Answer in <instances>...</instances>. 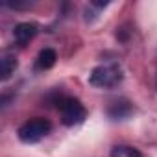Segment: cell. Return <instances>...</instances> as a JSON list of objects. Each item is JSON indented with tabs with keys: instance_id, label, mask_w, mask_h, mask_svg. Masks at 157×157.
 <instances>
[{
	"instance_id": "obj_1",
	"label": "cell",
	"mask_w": 157,
	"mask_h": 157,
	"mask_svg": "<svg viewBox=\"0 0 157 157\" xmlns=\"http://www.w3.org/2000/svg\"><path fill=\"white\" fill-rule=\"evenodd\" d=\"M50 129H52V124H50V120H46V118H32V120H28V122H24L21 128H19V139L22 140V142H26V144H32V142H37V140H41L43 137H46L48 133H50Z\"/></svg>"
},
{
	"instance_id": "obj_2",
	"label": "cell",
	"mask_w": 157,
	"mask_h": 157,
	"mask_svg": "<svg viewBox=\"0 0 157 157\" xmlns=\"http://www.w3.org/2000/svg\"><path fill=\"white\" fill-rule=\"evenodd\" d=\"M120 80H122V72L117 65H100L89 76V83L102 89L115 87L117 83H120Z\"/></svg>"
},
{
	"instance_id": "obj_3",
	"label": "cell",
	"mask_w": 157,
	"mask_h": 157,
	"mask_svg": "<svg viewBox=\"0 0 157 157\" xmlns=\"http://www.w3.org/2000/svg\"><path fill=\"white\" fill-rule=\"evenodd\" d=\"M59 111H61V120L65 126L82 124L85 118V107L76 98H63L59 102Z\"/></svg>"
},
{
	"instance_id": "obj_4",
	"label": "cell",
	"mask_w": 157,
	"mask_h": 157,
	"mask_svg": "<svg viewBox=\"0 0 157 157\" xmlns=\"http://www.w3.org/2000/svg\"><path fill=\"white\" fill-rule=\"evenodd\" d=\"M37 32H39V26H37V24H33V22H21V24L15 26L13 37H15V41H17L19 44L24 46L26 43H30V41L37 35Z\"/></svg>"
},
{
	"instance_id": "obj_5",
	"label": "cell",
	"mask_w": 157,
	"mask_h": 157,
	"mask_svg": "<svg viewBox=\"0 0 157 157\" xmlns=\"http://www.w3.org/2000/svg\"><path fill=\"white\" fill-rule=\"evenodd\" d=\"M56 59H57V54L54 48H44L39 52V57H37V68L41 70H46L50 67L56 65Z\"/></svg>"
},
{
	"instance_id": "obj_6",
	"label": "cell",
	"mask_w": 157,
	"mask_h": 157,
	"mask_svg": "<svg viewBox=\"0 0 157 157\" xmlns=\"http://www.w3.org/2000/svg\"><path fill=\"white\" fill-rule=\"evenodd\" d=\"M15 68H17V59L11 56H4L2 57V80L4 82L15 72Z\"/></svg>"
},
{
	"instance_id": "obj_7",
	"label": "cell",
	"mask_w": 157,
	"mask_h": 157,
	"mask_svg": "<svg viewBox=\"0 0 157 157\" xmlns=\"http://www.w3.org/2000/svg\"><path fill=\"white\" fill-rule=\"evenodd\" d=\"M111 157H142L139 150L129 148V146H117L111 151Z\"/></svg>"
}]
</instances>
